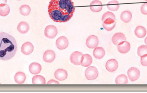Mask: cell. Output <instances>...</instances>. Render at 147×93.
I'll use <instances>...</instances> for the list:
<instances>
[{
	"mask_svg": "<svg viewBox=\"0 0 147 93\" xmlns=\"http://www.w3.org/2000/svg\"><path fill=\"white\" fill-rule=\"evenodd\" d=\"M132 18V13L129 11H123L121 14V19L125 23H128L131 20Z\"/></svg>",
	"mask_w": 147,
	"mask_h": 93,
	"instance_id": "23",
	"label": "cell"
},
{
	"mask_svg": "<svg viewBox=\"0 0 147 93\" xmlns=\"http://www.w3.org/2000/svg\"><path fill=\"white\" fill-rule=\"evenodd\" d=\"M116 84L117 85L120 84H127L128 82L127 76L124 74L120 75L118 76L115 80Z\"/></svg>",
	"mask_w": 147,
	"mask_h": 93,
	"instance_id": "26",
	"label": "cell"
},
{
	"mask_svg": "<svg viewBox=\"0 0 147 93\" xmlns=\"http://www.w3.org/2000/svg\"><path fill=\"white\" fill-rule=\"evenodd\" d=\"M102 3L100 1L95 0L92 1L90 4V8L92 11L94 12H100L102 9Z\"/></svg>",
	"mask_w": 147,
	"mask_h": 93,
	"instance_id": "16",
	"label": "cell"
},
{
	"mask_svg": "<svg viewBox=\"0 0 147 93\" xmlns=\"http://www.w3.org/2000/svg\"><path fill=\"white\" fill-rule=\"evenodd\" d=\"M141 11L144 15H147V3L142 4L141 7Z\"/></svg>",
	"mask_w": 147,
	"mask_h": 93,
	"instance_id": "31",
	"label": "cell"
},
{
	"mask_svg": "<svg viewBox=\"0 0 147 93\" xmlns=\"http://www.w3.org/2000/svg\"><path fill=\"white\" fill-rule=\"evenodd\" d=\"M17 45L13 36L5 32L0 33V60L8 61L16 53Z\"/></svg>",
	"mask_w": 147,
	"mask_h": 93,
	"instance_id": "2",
	"label": "cell"
},
{
	"mask_svg": "<svg viewBox=\"0 0 147 93\" xmlns=\"http://www.w3.org/2000/svg\"><path fill=\"white\" fill-rule=\"evenodd\" d=\"M26 80V76L23 72H18L16 73L14 76L15 81L19 84H22Z\"/></svg>",
	"mask_w": 147,
	"mask_h": 93,
	"instance_id": "22",
	"label": "cell"
},
{
	"mask_svg": "<svg viewBox=\"0 0 147 93\" xmlns=\"http://www.w3.org/2000/svg\"><path fill=\"white\" fill-rule=\"evenodd\" d=\"M58 30L57 27L53 25L46 27L45 30V35L47 37L53 39L57 35Z\"/></svg>",
	"mask_w": 147,
	"mask_h": 93,
	"instance_id": "4",
	"label": "cell"
},
{
	"mask_svg": "<svg viewBox=\"0 0 147 93\" xmlns=\"http://www.w3.org/2000/svg\"><path fill=\"white\" fill-rule=\"evenodd\" d=\"M10 12V8L8 5L6 4L5 6L0 7V15L6 16Z\"/></svg>",
	"mask_w": 147,
	"mask_h": 93,
	"instance_id": "28",
	"label": "cell"
},
{
	"mask_svg": "<svg viewBox=\"0 0 147 93\" xmlns=\"http://www.w3.org/2000/svg\"><path fill=\"white\" fill-rule=\"evenodd\" d=\"M115 21L112 18H107L103 21L102 26L104 28L108 31H111L115 27Z\"/></svg>",
	"mask_w": 147,
	"mask_h": 93,
	"instance_id": "9",
	"label": "cell"
},
{
	"mask_svg": "<svg viewBox=\"0 0 147 93\" xmlns=\"http://www.w3.org/2000/svg\"><path fill=\"white\" fill-rule=\"evenodd\" d=\"M134 33L136 37L140 38H142L146 35L147 31L144 27L139 26L136 28Z\"/></svg>",
	"mask_w": 147,
	"mask_h": 93,
	"instance_id": "19",
	"label": "cell"
},
{
	"mask_svg": "<svg viewBox=\"0 0 147 93\" xmlns=\"http://www.w3.org/2000/svg\"><path fill=\"white\" fill-rule=\"evenodd\" d=\"M17 1H21V0H17Z\"/></svg>",
	"mask_w": 147,
	"mask_h": 93,
	"instance_id": "37",
	"label": "cell"
},
{
	"mask_svg": "<svg viewBox=\"0 0 147 93\" xmlns=\"http://www.w3.org/2000/svg\"><path fill=\"white\" fill-rule=\"evenodd\" d=\"M92 59L91 56L89 54H85L83 55L81 65L83 67H87L92 64Z\"/></svg>",
	"mask_w": 147,
	"mask_h": 93,
	"instance_id": "21",
	"label": "cell"
},
{
	"mask_svg": "<svg viewBox=\"0 0 147 93\" xmlns=\"http://www.w3.org/2000/svg\"><path fill=\"white\" fill-rule=\"evenodd\" d=\"M127 75L130 81L134 82L139 79L140 73V70L137 68H131L128 70Z\"/></svg>",
	"mask_w": 147,
	"mask_h": 93,
	"instance_id": "5",
	"label": "cell"
},
{
	"mask_svg": "<svg viewBox=\"0 0 147 93\" xmlns=\"http://www.w3.org/2000/svg\"><path fill=\"white\" fill-rule=\"evenodd\" d=\"M131 48L130 43L127 41H123L117 45L118 52L122 54H126L129 51Z\"/></svg>",
	"mask_w": 147,
	"mask_h": 93,
	"instance_id": "10",
	"label": "cell"
},
{
	"mask_svg": "<svg viewBox=\"0 0 147 93\" xmlns=\"http://www.w3.org/2000/svg\"><path fill=\"white\" fill-rule=\"evenodd\" d=\"M7 0H0V7L4 6L7 3Z\"/></svg>",
	"mask_w": 147,
	"mask_h": 93,
	"instance_id": "34",
	"label": "cell"
},
{
	"mask_svg": "<svg viewBox=\"0 0 147 93\" xmlns=\"http://www.w3.org/2000/svg\"><path fill=\"white\" fill-rule=\"evenodd\" d=\"M98 38L97 36L92 35L89 36L86 40V45L90 49H94L98 44Z\"/></svg>",
	"mask_w": 147,
	"mask_h": 93,
	"instance_id": "8",
	"label": "cell"
},
{
	"mask_svg": "<svg viewBox=\"0 0 147 93\" xmlns=\"http://www.w3.org/2000/svg\"><path fill=\"white\" fill-rule=\"evenodd\" d=\"M145 43L147 45V37L146 38V39H145Z\"/></svg>",
	"mask_w": 147,
	"mask_h": 93,
	"instance_id": "35",
	"label": "cell"
},
{
	"mask_svg": "<svg viewBox=\"0 0 147 93\" xmlns=\"http://www.w3.org/2000/svg\"><path fill=\"white\" fill-rule=\"evenodd\" d=\"M56 55L52 50L46 51L43 55V60L47 63H51L55 60Z\"/></svg>",
	"mask_w": 147,
	"mask_h": 93,
	"instance_id": "14",
	"label": "cell"
},
{
	"mask_svg": "<svg viewBox=\"0 0 147 93\" xmlns=\"http://www.w3.org/2000/svg\"><path fill=\"white\" fill-rule=\"evenodd\" d=\"M74 11V4L71 0H51L48 6L49 15L55 22L69 21Z\"/></svg>",
	"mask_w": 147,
	"mask_h": 93,
	"instance_id": "1",
	"label": "cell"
},
{
	"mask_svg": "<svg viewBox=\"0 0 147 93\" xmlns=\"http://www.w3.org/2000/svg\"><path fill=\"white\" fill-rule=\"evenodd\" d=\"M141 63L143 66H147V55L141 57Z\"/></svg>",
	"mask_w": 147,
	"mask_h": 93,
	"instance_id": "32",
	"label": "cell"
},
{
	"mask_svg": "<svg viewBox=\"0 0 147 93\" xmlns=\"http://www.w3.org/2000/svg\"><path fill=\"white\" fill-rule=\"evenodd\" d=\"M145 1H147V0H145Z\"/></svg>",
	"mask_w": 147,
	"mask_h": 93,
	"instance_id": "36",
	"label": "cell"
},
{
	"mask_svg": "<svg viewBox=\"0 0 147 93\" xmlns=\"http://www.w3.org/2000/svg\"><path fill=\"white\" fill-rule=\"evenodd\" d=\"M85 75L86 79L89 80H92L97 78L98 72L96 67L91 66L86 69L85 73Z\"/></svg>",
	"mask_w": 147,
	"mask_h": 93,
	"instance_id": "3",
	"label": "cell"
},
{
	"mask_svg": "<svg viewBox=\"0 0 147 93\" xmlns=\"http://www.w3.org/2000/svg\"><path fill=\"white\" fill-rule=\"evenodd\" d=\"M47 85H49V84H59V82H58L57 81L55 80H51L48 81V82L47 83Z\"/></svg>",
	"mask_w": 147,
	"mask_h": 93,
	"instance_id": "33",
	"label": "cell"
},
{
	"mask_svg": "<svg viewBox=\"0 0 147 93\" xmlns=\"http://www.w3.org/2000/svg\"><path fill=\"white\" fill-rule=\"evenodd\" d=\"M108 9L112 11H117L120 7L119 3L117 1H112L109 2L107 5Z\"/></svg>",
	"mask_w": 147,
	"mask_h": 93,
	"instance_id": "25",
	"label": "cell"
},
{
	"mask_svg": "<svg viewBox=\"0 0 147 93\" xmlns=\"http://www.w3.org/2000/svg\"><path fill=\"white\" fill-rule=\"evenodd\" d=\"M29 26L28 23L25 21H22L18 24L17 30L19 32L22 34H25L28 32Z\"/></svg>",
	"mask_w": 147,
	"mask_h": 93,
	"instance_id": "20",
	"label": "cell"
},
{
	"mask_svg": "<svg viewBox=\"0 0 147 93\" xmlns=\"http://www.w3.org/2000/svg\"><path fill=\"white\" fill-rule=\"evenodd\" d=\"M34 50L33 45L31 42H27L24 43L21 47V51L25 55H29Z\"/></svg>",
	"mask_w": 147,
	"mask_h": 93,
	"instance_id": "12",
	"label": "cell"
},
{
	"mask_svg": "<svg viewBox=\"0 0 147 93\" xmlns=\"http://www.w3.org/2000/svg\"><path fill=\"white\" fill-rule=\"evenodd\" d=\"M118 62L115 59H111L109 60L105 64L106 70L110 72H113L116 71L118 68Z\"/></svg>",
	"mask_w": 147,
	"mask_h": 93,
	"instance_id": "11",
	"label": "cell"
},
{
	"mask_svg": "<svg viewBox=\"0 0 147 93\" xmlns=\"http://www.w3.org/2000/svg\"><path fill=\"white\" fill-rule=\"evenodd\" d=\"M20 12L22 15H28L31 12V8L27 5H22L20 8Z\"/></svg>",
	"mask_w": 147,
	"mask_h": 93,
	"instance_id": "27",
	"label": "cell"
},
{
	"mask_svg": "<svg viewBox=\"0 0 147 93\" xmlns=\"http://www.w3.org/2000/svg\"><path fill=\"white\" fill-rule=\"evenodd\" d=\"M105 51L102 47H97L93 50V56L96 59L102 58L105 55Z\"/></svg>",
	"mask_w": 147,
	"mask_h": 93,
	"instance_id": "18",
	"label": "cell"
},
{
	"mask_svg": "<svg viewBox=\"0 0 147 93\" xmlns=\"http://www.w3.org/2000/svg\"><path fill=\"white\" fill-rule=\"evenodd\" d=\"M0 84H1V83H0Z\"/></svg>",
	"mask_w": 147,
	"mask_h": 93,
	"instance_id": "38",
	"label": "cell"
},
{
	"mask_svg": "<svg viewBox=\"0 0 147 93\" xmlns=\"http://www.w3.org/2000/svg\"><path fill=\"white\" fill-rule=\"evenodd\" d=\"M55 78L59 81H63L66 80L68 77L67 71L63 69H59L55 72Z\"/></svg>",
	"mask_w": 147,
	"mask_h": 93,
	"instance_id": "15",
	"label": "cell"
},
{
	"mask_svg": "<svg viewBox=\"0 0 147 93\" xmlns=\"http://www.w3.org/2000/svg\"><path fill=\"white\" fill-rule=\"evenodd\" d=\"M83 56V54L81 52L78 51L74 52L71 54L70 57L71 62L74 65H80Z\"/></svg>",
	"mask_w": 147,
	"mask_h": 93,
	"instance_id": "6",
	"label": "cell"
},
{
	"mask_svg": "<svg viewBox=\"0 0 147 93\" xmlns=\"http://www.w3.org/2000/svg\"><path fill=\"white\" fill-rule=\"evenodd\" d=\"M69 40L66 37L61 36L56 41V45L59 50H63L69 46Z\"/></svg>",
	"mask_w": 147,
	"mask_h": 93,
	"instance_id": "7",
	"label": "cell"
},
{
	"mask_svg": "<svg viewBox=\"0 0 147 93\" xmlns=\"http://www.w3.org/2000/svg\"><path fill=\"white\" fill-rule=\"evenodd\" d=\"M126 38L125 35L122 33H115L112 37V42L114 45H117L123 41H126Z\"/></svg>",
	"mask_w": 147,
	"mask_h": 93,
	"instance_id": "13",
	"label": "cell"
},
{
	"mask_svg": "<svg viewBox=\"0 0 147 93\" xmlns=\"http://www.w3.org/2000/svg\"><path fill=\"white\" fill-rule=\"evenodd\" d=\"M109 18H112V19L116 20L115 16L114 14L111 13V12L108 11V12H106V13H105L103 15L102 18V21H104L106 19Z\"/></svg>",
	"mask_w": 147,
	"mask_h": 93,
	"instance_id": "30",
	"label": "cell"
},
{
	"mask_svg": "<svg viewBox=\"0 0 147 93\" xmlns=\"http://www.w3.org/2000/svg\"><path fill=\"white\" fill-rule=\"evenodd\" d=\"M32 83L34 85L37 84H46V80L44 76L40 75L34 76L32 78Z\"/></svg>",
	"mask_w": 147,
	"mask_h": 93,
	"instance_id": "24",
	"label": "cell"
},
{
	"mask_svg": "<svg viewBox=\"0 0 147 93\" xmlns=\"http://www.w3.org/2000/svg\"><path fill=\"white\" fill-rule=\"evenodd\" d=\"M137 53L138 56L141 57L147 55V45H142L139 46L138 48Z\"/></svg>",
	"mask_w": 147,
	"mask_h": 93,
	"instance_id": "29",
	"label": "cell"
},
{
	"mask_svg": "<svg viewBox=\"0 0 147 93\" xmlns=\"http://www.w3.org/2000/svg\"><path fill=\"white\" fill-rule=\"evenodd\" d=\"M42 69L41 65L38 63L33 62L29 67V71L32 74L36 75L40 73Z\"/></svg>",
	"mask_w": 147,
	"mask_h": 93,
	"instance_id": "17",
	"label": "cell"
}]
</instances>
